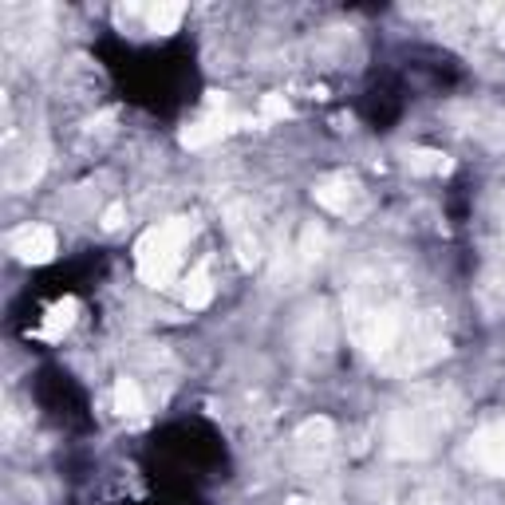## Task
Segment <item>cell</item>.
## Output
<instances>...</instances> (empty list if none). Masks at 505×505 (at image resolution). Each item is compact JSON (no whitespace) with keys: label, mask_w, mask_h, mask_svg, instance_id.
<instances>
[{"label":"cell","mask_w":505,"mask_h":505,"mask_svg":"<svg viewBox=\"0 0 505 505\" xmlns=\"http://www.w3.org/2000/svg\"><path fill=\"white\" fill-rule=\"evenodd\" d=\"M470 462L478 466V470H486V474H505V418L474 435Z\"/></svg>","instance_id":"cell-3"},{"label":"cell","mask_w":505,"mask_h":505,"mask_svg":"<svg viewBox=\"0 0 505 505\" xmlns=\"http://www.w3.org/2000/svg\"><path fill=\"white\" fill-rule=\"evenodd\" d=\"M123 225V206H111L103 213V230H119Z\"/></svg>","instance_id":"cell-13"},{"label":"cell","mask_w":505,"mask_h":505,"mask_svg":"<svg viewBox=\"0 0 505 505\" xmlns=\"http://www.w3.org/2000/svg\"><path fill=\"white\" fill-rule=\"evenodd\" d=\"M225 127H230V119H201V123H194V127H186L182 130V147H190V150H198V147H210L213 139H222L225 135Z\"/></svg>","instance_id":"cell-6"},{"label":"cell","mask_w":505,"mask_h":505,"mask_svg":"<svg viewBox=\"0 0 505 505\" xmlns=\"http://www.w3.org/2000/svg\"><path fill=\"white\" fill-rule=\"evenodd\" d=\"M316 201H320L324 210H332V213H340V218H347V213H356V206H359V190L340 178V182L320 186L316 190Z\"/></svg>","instance_id":"cell-4"},{"label":"cell","mask_w":505,"mask_h":505,"mask_svg":"<svg viewBox=\"0 0 505 505\" xmlns=\"http://www.w3.org/2000/svg\"><path fill=\"white\" fill-rule=\"evenodd\" d=\"M71 324H76V300H64V304H56L52 312H47V324L40 328L44 340H59Z\"/></svg>","instance_id":"cell-9"},{"label":"cell","mask_w":505,"mask_h":505,"mask_svg":"<svg viewBox=\"0 0 505 505\" xmlns=\"http://www.w3.org/2000/svg\"><path fill=\"white\" fill-rule=\"evenodd\" d=\"M8 252L24 264H44L56 257V233L47 230V225H20V230L8 237Z\"/></svg>","instance_id":"cell-2"},{"label":"cell","mask_w":505,"mask_h":505,"mask_svg":"<svg viewBox=\"0 0 505 505\" xmlns=\"http://www.w3.org/2000/svg\"><path fill=\"white\" fill-rule=\"evenodd\" d=\"M115 411L123 418H139L142 411H147V399H142L139 383L135 379H119L115 383Z\"/></svg>","instance_id":"cell-8"},{"label":"cell","mask_w":505,"mask_h":505,"mask_svg":"<svg viewBox=\"0 0 505 505\" xmlns=\"http://www.w3.org/2000/svg\"><path fill=\"white\" fill-rule=\"evenodd\" d=\"M304 447H316V450H324L328 447V438H332V423L328 418H308L304 427H300V435H296Z\"/></svg>","instance_id":"cell-11"},{"label":"cell","mask_w":505,"mask_h":505,"mask_svg":"<svg viewBox=\"0 0 505 505\" xmlns=\"http://www.w3.org/2000/svg\"><path fill=\"white\" fill-rule=\"evenodd\" d=\"M142 20H147L150 32H178V24L186 20V8L182 5H154V8H142Z\"/></svg>","instance_id":"cell-7"},{"label":"cell","mask_w":505,"mask_h":505,"mask_svg":"<svg viewBox=\"0 0 505 505\" xmlns=\"http://www.w3.org/2000/svg\"><path fill=\"white\" fill-rule=\"evenodd\" d=\"M284 115H288L284 95H264V99H261V119H264V123H276V119H284Z\"/></svg>","instance_id":"cell-12"},{"label":"cell","mask_w":505,"mask_h":505,"mask_svg":"<svg viewBox=\"0 0 505 505\" xmlns=\"http://www.w3.org/2000/svg\"><path fill=\"white\" fill-rule=\"evenodd\" d=\"M182 300L190 308H206L213 300V276L206 264H198V269H190V276L182 281Z\"/></svg>","instance_id":"cell-5"},{"label":"cell","mask_w":505,"mask_h":505,"mask_svg":"<svg viewBox=\"0 0 505 505\" xmlns=\"http://www.w3.org/2000/svg\"><path fill=\"white\" fill-rule=\"evenodd\" d=\"M186 242H190V225L186 222H166V225H159V230H150L147 237H142L139 249H135L142 281H150V284L170 281V276L178 273V264H182Z\"/></svg>","instance_id":"cell-1"},{"label":"cell","mask_w":505,"mask_h":505,"mask_svg":"<svg viewBox=\"0 0 505 505\" xmlns=\"http://www.w3.org/2000/svg\"><path fill=\"white\" fill-rule=\"evenodd\" d=\"M407 162H411L415 174H447L450 170V159H447V154H438V150H415Z\"/></svg>","instance_id":"cell-10"}]
</instances>
